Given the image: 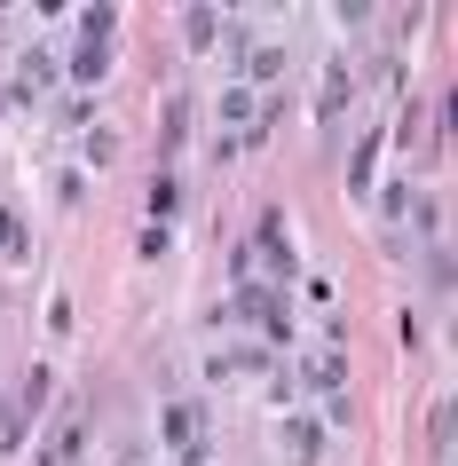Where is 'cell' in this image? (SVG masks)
I'll list each match as a JSON object with an SVG mask.
<instances>
[{
    "label": "cell",
    "mask_w": 458,
    "mask_h": 466,
    "mask_svg": "<svg viewBox=\"0 0 458 466\" xmlns=\"http://www.w3.org/2000/svg\"><path fill=\"white\" fill-rule=\"evenodd\" d=\"M221 119L253 127V119H261V96H253V87H229V96H221Z\"/></svg>",
    "instance_id": "3957f363"
},
{
    "label": "cell",
    "mask_w": 458,
    "mask_h": 466,
    "mask_svg": "<svg viewBox=\"0 0 458 466\" xmlns=\"http://www.w3.org/2000/svg\"><path fill=\"white\" fill-rule=\"evenodd\" d=\"M0 246H8V253H25V221H16V214H0Z\"/></svg>",
    "instance_id": "ba28073f"
},
{
    "label": "cell",
    "mask_w": 458,
    "mask_h": 466,
    "mask_svg": "<svg viewBox=\"0 0 458 466\" xmlns=\"http://www.w3.org/2000/svg\"><path fill=\"white\" fill-rule=\"evenodd\" d=\"M167 435L182 442V451H190V442H198V411H190V403H174V411H167Z\"/></svg>",
    "instance_id": "8992f818"
},
{
    "label": "cell",
    "mask_w": 458,
    "mask_h": 466,
    "mask_svg": "<svg viewBox=\"0 0 458 466\" xmlns=\"http://www.w3.org/2000/svg\"><path fill=\"white\" fill-rule=\"evenodd\" d=\"M277 72H285V48H245V79L253 87H269Z\"/></svg>",
    "instance_id": "7a4b0ae2"
},
{
    "label": "cell",
    "mask_w": 458,
    "mask_h": 466,
    "mask_svg": "<svg viewBox=\"0 0 458 466\" xmlns=\"http://www.w3.org/2000/svg\"><path fill=\"white\" fill-rule=\"evenodd\" d=\"M245 317L261 324V332H277V340H285V300H277V293H245Z\"/></svg>",
    "instance_id": "6da1fadb"
},
{
    "label": "cell",
    "mask_w": 458,
    "mask_h": 466,
    "mask_svg": "<svg viewBox=\"0 0 458 466\" xmlns=\"http://www.w3.org/2000/svg\"><path fill=\"white\" fill-rule=\"evenodd\" d=\"M206 371H214V380H229V371H261V356H253V348H229V356H214Z\"/></svg>",
    "instance_id": "5b68a950"
},
{
    "label": "cell",
    "mask_w": 458,
    "mask_h": 466,
    "mask_svg": "<svg viewBox=\"0 0 458 466\" xmlns=\"http://www.w3.org/2000/svg\"><path fill=\"white\" fill-rule=\"evenodd\" d=\"M48 72H56V56L32 48V56H25V87H48Z\"/></svg>",
    "instance_id": "52a82bcc"
},
{
    "label": "cell",
    "mask_w": 458,
    "mask_h": 466,
    "mask_svg": "<svg viewBox=\"0 0 458 466\" xmlns=\"http://www.w3.org/2000/svg\"><path fill=\"white\" fill-rule=\"evenodd\" d=\"M348 96H356V79L332 72V79H324V103H316V111H324V119H340V103H348Z\"/></svg>",
    "instance_id": "277c9868"
}]
</instances>
